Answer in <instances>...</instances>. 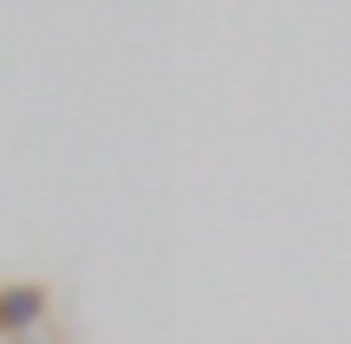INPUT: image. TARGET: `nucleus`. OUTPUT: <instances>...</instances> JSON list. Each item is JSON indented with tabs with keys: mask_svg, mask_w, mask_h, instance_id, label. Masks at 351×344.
<instances>
[{
	"mask_svg": "<svg viewBox=\"0 0 351 344\" xmlns=\"http://www.w3.org/2000/svg\"><path fill=\"white\" fill-rule=\"evenodd\" d=\"M46 319H52V293L39 280H7V286H0V344L39 338Z\"/></svg>",
	"mask_w": 351,
	"mask_h": 344,
	"instance_id": "obj_1",
	"label": "nucleus"
},
{
	"mask_svg": "<svg viewBox=\"0 0 351 344\" xmlns=\"http://www.w3.org/2000/svg\"><path fill=\"white\" fill-rule=\"evenodd\" d=\"M13 344H46V338H13Z\"/></svg>",
	"mask_w": 351,
	"mask_h": 344,
	"instance_id": "obj_2",
	"label": "nucleus"
}]
</instances>
